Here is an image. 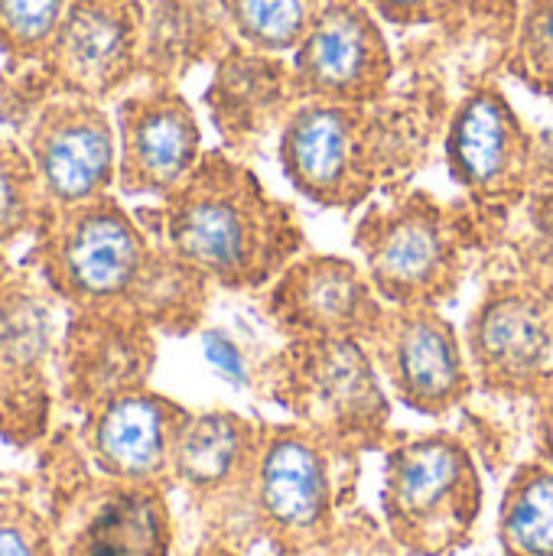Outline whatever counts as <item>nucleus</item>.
I'll list each match as a JSON object with an SVG mask.
<instances>
[{
  "label": "nucleus",
  "instance_id": "f257e3e1",
  "mask_svg": "<svg viewBox=\"0 0 553 556\" xmlns=\"http://www.w3.org/2000/svg\"><path fill=\"white\" fill-rule=\"evenodd\" d=\"M20 261L65 309H127L160 336H192L215 290L156 241L117 192L49 205Z\"/></svg>",
  "mask_w": 553,
  "mask_h": 556
},
{
  "label": "nucleus",
  "instance_id": "f03ea898",
  "mask_svg": "<svg viewBox=\"0 0 553 556\" xmlns=\"http://www.w3.org/2000/svg\"><path fill=\"white\" fill-rule=\"evenodd\" d=\"M134 215L215 290H267L306 244L293 205L228 150H205L173 195Z\"/></svg>",
  "mask_w": 553,
  "mask_h": 556
},
{
  "label": "nucleus",
  "instance_id": "7ed1b4c3",
  "mask_svg": "<svg viewBox=\"0 0 553 556\" xmlns=\"http://www.w3.org/2000/svg\"><path fill=\"white\" fill-rule=\"evenodd\" d=\"M437 117L407 104L300 101L280 130L290 186L323 208L352 212L375 192H398L424 166Z\"/></svg>",
  "mask_w": 553,
  "mask_h": 556
},
{
  "label": "nucleus",
  "instance_id": "20e7f679",
  "mask_svg": "<svg viewBox=\"0 0 553 556\" xmlns=\"http://www.w3.org/2000/svg\"><path fill=\"white\" fill-rule=\"evenodd\" d=\"M36 485L59 556H169L176 528L163 485L98 472L75 424H59L36 446Z\"/></svg>",
  "mask_w": 553,
  "mask_h": 556
},
{
  "label": "nucleus",
  "instance_id": "39448f33",
  "mask_svg": "<svg viewBox=\"0 0 553 556\" xmlns=\"http://www.w3.org/2000/svg\"><path fill=\"white\" fill-rule=\"evenodd\" d=\"M365 274L388 306H440L469 270L473 218L427 189H398L355 225Z\"/></svg>",
  "mask_w": 553,
  "mask_h": 556
},
{
  "label": "nucleus",
  "instance_id": "423d86ee",
  "mask_svg": "<svg viewBox=\"0 0 553 556\" xmlns=\"http://www.w3.org/2000/svg\"><path fill=\"white\" fill-rule=\"evenodd\" d=\"M271 391L316 433L365 446L388 433L391 404L359 336H297L271 362Z\"/></svg>",
  "mask_w": 553,
  "mask_h": 556
},
{
  "label": "nucleus",
  "instance_id": "0eeeda50",
  "mask_svg": "<svg viewBox=\"0 0 553 556\" xmlns=\"http://www.w3.org/2000/svg\"><path fill=\"white\" fill-rule=\"evenodd\" d=\"M482 508L473 453L453 433H424L391 446L385 469V518L411 556L463 547Z\"/></svg>",
  "mask_w": 553,
  "mask_h": 556
},
{
  "label": "nucleus",
  "instance_id": "6e6552de",
  "mask_svg": "<svg viewBox=\"0 0 553 556\" xmlns=\"http://www.w3.org/2000/svg\"><path fill=\"white\" fill-rule=\"evenodd\" d=\"M62 300L23 261H0V440L33 450L52 433Z\"/></svg>",
  "mask_w": 553,
  "mask_h": 556
},
{
  "label": "nucleus",
  "instance_id": "1a4fd4ad",
  "mask_svg": "<svg viewBox=\"0 0 553 556\" xmlns=\"http://www.w3.org/2000/svg\"><path fill=\"white\" fill-rule=\"evenodd\" d=\"M352 446L313 427H264L254 472L257 531L284 556H300L332 534L339 505V463Z\"/></svg>",
  "mask_w": 553,
  "mask_h": 556
},
{
  "label": "nucleus",
  "instance_id": "9d476101",
  "mask_svg": "<svg viewBox=\"0 0 553 556\" xmlns=\"http://www.w3.org/2000/svg\"><path fill=\"white\" fill-rule=\"evenodd\" d=\"M257 424L231 410L189 414L173 446V485H179L202 511L212 541L238 544L257 528L254 472L261 456Z\"/></svg>",
  "mask_w": 553,
  "mask_h": 556
},
{
  "label": "nucleus",
  "instance_id": "9b49d317",
  "mask_svg": "<svg viewBox=\"0 0 553 556\" xmlns=\"http://www.w3.org/2000/svg\"><path fill=\"white\" fill-rule=\"evenodd\" d=\"M117 195L166 199L202 160V127L176 85L137 81L114 101Z\"/></svg>",
  "mask_w": 553,
  "mask_h": 556
},
{
  "label": "nucleus",
  "instance_id": "f8f14e48",
  "mask_svg": "<svg viewBox=\"0 0 553 556\" xmlns=\"http://www.w3.org/2000/svg\"><path fill=\"white\" fill-rule=\"evenodd\" d=\"M156 329L127 309H65L55 355L59 401L72 417L147 388L156 365Z\"/></svg>",
  "mask_w": 553,
  "mask_h": 556
},
{
  "label": "nucleus",
  "instance_id": "ddd939ff",
  "mask_svg": "<svg viewBox=\"0 0 553 556\" xmlns=\"http://www.w3.org/2000/svg\"><path fill=\"white\" fill-rule=\"evenodd\" d=\"M143 0H68L42 65L62 88L91 101H117L140 81Z\"/></svg>",
  "mask_w": 553,
  "mask_h": 556
},
{
  "label": "nucleus",
  "instance_id": "4468645a",
  "mask_svg": "<svg viewBox=\"0 0 553 556\" xmlns=\"http://www.w3.org/2000/svg\"><path fill=\"white\" fill-rule=\"evenodd\" d=\"M401 404L443 417L473 391V368L456 329L433 306H385L365 339Z\"/></svg>",
  "mask_w": 553,
  "mask_h": 556
},
{
  "label": "nucleus",
  "instance_id": "2eb2a0df",
  "mask_svg": "<svg viewBox=\"0 0 553 556\" xmlns=\"http://www.w3.org/2000/svg\"><path fill=\"white\" fill-rule=\"evenodd\" d=\"M466 349L486 391L531 394L551 371L553 296L525 280H495L469 313Z\"/></svg>",
  "mask_w": 553,
  "mask_h": 556
},
{
  "label": "nucleus",
  "instance_id": "dca6fc26",
  "mask_svg": "<svg viewBox=\"0 0 553 556\" xmlns=\"http://www.w3.org/2000/svg\"><path fill=\"white\" fill-rule=\"evenodd\" d=\"M290 68L303 101L372 104L391 88L394 55L378 16L362 0H329L293 49Z\"/></svg>",
  "mask_w": 553,
  "mask_h": 556
},
{
  "label": "nucleus",
  "instance_id": "f3484780",
  "mask_svg": "<svg viewBox=\"0 0 553 556\" xmlns=\"http://www.w3.org/2000/svg\"><path fill=\"white\" fill-rule=\"evenodd\" d=\"M20 143L49 205H81L117 192V127L101 101L59 94Z\"/></svg>",
  "mask_w": 553,
  "mask_h": 556
},
{
  "label": "nucleus",
  "instance_id": "a211bd4d",
  "mask_svg": "<svg viewBox=\"0 0 553 556\" xmlns=\"http://www.w3.org/2000/svg\"><path fill=\"white\" fill-rule=\"evenodd\" d=\"M447 163L456 186L476 202L508 208L531 186L535 143L512 101L482 85L447 121Z\"/></svg>",
  "mask_w": 553,
  "mask_h": 556
},
{
  "label": "nucleus",
  "instance_id": "6ab92c4d",
  "mask_svg": "<svg viewBox=\"0 0 553 556\" xmlns=\"http://www.w3.org/2000/svg\"><path fill=\"white\" fill-rule=\"evenodd\" d=\"M186 417L189 410L173 397L137 388L98 404L75 427L98 472L173 489V446Z\"/></svg>",
  "mask_w": 553,
  "mask_h": 556
},
{
  "label": "nucleus",
  "instance_id": "aec40b11",
  "mask_svg": "<svg viewBox=\"0 0 553 556\" xmlns=\"http://www.w3.org/2000/svg\"><path fill=\"white\" fill-rule=\"evenodd\" d=\"M385 300L375 293L365 267L332 257H297L267 290L264 313L287 336H359L368 339L385 313Z\"/></svg>",
  "mask_w": 553,
  "mask_h": 556
},
{
  "label": "nucleus",
  "instance_id": "412c9836",
  "mask_svg": "<svg viewBox=\"0 0 553 556\" xmlns=\"http://www.w3.org/2000/svg\"><path fill=\"white\" fill-rule=\"evenodd\" d=\"M300 88L293 68L274 62L267 52L248 46H231L215 68V78L205 91L209 114L228 150L251 153L274 124H287L290 111L300 104Z\"/></svg>",
  "mask_w": 553,
  "mask_h": 556
},
{
  "label": "nucleus",
  "instance_id": "4be33fe9",
  "mask_svg": "<svg viewBox=\"0 0 553 556\" xmlns=\"http://www.w3.org/2000/svg\"><path fill=\"white\" fill-rule=\"evenodd\" d=\"M235 46L225 0H150L140 81L179 85L196 65L218 62Z\"/></svg>",
  "mask_w": 553,
  "mask_h": 556
},
{
  "label": "nucleus",
  "instance_id": "5701e85b",
  "mask_svg": "<svg viewBox=\"0 0 553 556\" xmlns=\"http://www.w3.org/2000/svg\"><path fill=\"white\" fill-rule=\"evenodd\" d=\"M502 556H553V466L518 469L499 518Z\"/></svg>",
  "mask_w": 553,
  "mask_h": 556
},
{
  "label": "nucleus",
  "instance_id": "b1692460",
  "mask_svg": "<svg viewBox=\"0 0 553 556\" xmlns=\"http://www.w3.org/2000/svg\"><path fill=\"white\" fill-rule=\"evenodd\" d=\"M329 0H225L235 39L254 52H293Z\"/></svg>",
  "mask_w": 553,
  "mask_h": 556
},
{
  "label": "nucleus",
  "instance_id": "393cba45",
  "mask_svg": "<svg viewBox=\"0 0 553 556\" xmlns=\"http://www.w3.org/2000/svg\"><path fill=\"white\" fill-rule=\"evenodd\" d=\"M46 208L49 199L23 143L0 137V257H10L20 241H33Z\"/></svg>",
  "mask_w": 553,
  "mask_h": 556
},
{
  "label": "nucleus",
  "instance_id": "a878e982",
  "mask_svg": "<svg viewBox=\"0 0 553 556\" xmlns=\"http://www.w3.org/2000/svg\"><path fill=\"white\" fill-rule=\"evenodd\" d=\"M0 556H59L36 476L0 472Z\"/></svg>",
  "mask_w": 553,
  "mask_h": 556
},
{
  "label": "nucleus",
  "instance_id": "bb28decb",
  "mask_svg": "<svg viewBox=\"0 0 553 556\" xmlns=\"http://www.w3.org/2000/svg\"><path fill=\"white\" fill-rule=\"evenodd\" d=\"M62 88L49 75V68L33 62H3L0 65V137L23 140L33 121L42 114L49 101H55Z\"/></svg>",
  "mask_w": 553,
  "mask_h": 556
},
{
  "label": "nucleus",
  "instance_id": "cd10ccee",
  "mask_svg": "<svg viewBox=\"0 0 553 556\" xmlns=\"http://www.w3.org/2000/svg\"><path fill=\"white\" fill-rule=\"evenodd\" d=\"M68 0H0V55L3 62L42 59Z\"/></svg>",
  "mask_w": 553,
  "mask_h": 556
},
{
  "label": "nucleus",
  "instance_id": "c85d7f7f",
  "mask_svg": "<svg viewBox=\"0 0 553 556\" xmlns=\"http://www.w3.org/2000/svg\"><path fill=\"white\" fill-rule=\"evenodd\" d=\"M512 72L535 91L553 98V0H528Z\"/></svg>",
  "mask_w": 553,
  "mask_h": 556
},
{
  "label": "nucleus",
  "instance_id": "c756f323",
  "mask_svg": "<svg viewBox=\"0 0 553 556\" xmlns=\"http://www.w3.org/2000/svg\"><path fill=\"white\" fill-rule=\"evenodd\" d=\"M378 20L398 23V26H420V23H437L450 16L460 0H362Z\"/></svg>",
  "mask_w": 553,
  "mask_h": 556
},
{
  "label": "nucleus",
  "instance_id": "7c9ffc66",
  "mask_svg": "<svg viewBox=\"0 0 553 556\" xmlns=\"http://www.w3.org/2000/svg\"><path fill=\"white\" fill-rule=\"evenodd\" d=\"M531 397V417H535V443L541 463L553 466V368L535 384Z\"/></svg>",
  "mask_w": 553,
  "mask_h": 556
},
{
  "label": "nucleus",
  "instance_id": "2f4dec72",
  "mask_svg": "<svg viewBox=\"0 0 553 556\" xmlns=\"http://www.w3.org/2000/svg\"><path fill=\"white\" fill-rule=\"evenodd\" d=\"M205 358L215 365L218 375H225V378H231V381H248L244 352H241L238 342H231L225 332H209V336H205Z\"/></svg>",
  "mask_w": 553,
  "mask_h": 556
},
{
  "label": "nucleus",
  "instance_id": "473e14b6",
  "mask_svg": "<svg viewBox=\"0 0 553 556\" xmlns=\"http://www.w3.org/2000/svg\"><path fill=\"white\" fill-rule=\"evenodd\" d=\"M189 556H241L235 547H228V544H218V541H209V544H202L199 551H192Z\"/></svg>",
  "mask_w": 553,
  "mask_h": 556
}]
</instances>
